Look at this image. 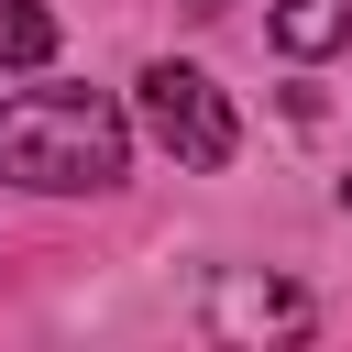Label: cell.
Masks as SVG:
<instances>
[{"mask_svg":"<svg viewBox=\"0 0 352 352\" xmlns=\"http://www.w3.org/2000/svg\"><path fill=\"white\" fill-rule=\"evenodd\" d=\"M187 11H231V0H187Z\"/></svg>","mask_w":352,"mask_h":352,"instance_id":"6","label":"cell"},{"mask_svg":"<svg viewBox=\"0 0 352 352\" xmlns=\"http://www.w3.org/2000/svg\"><path fill=\"white\" fill-rule=\"evenodd\" d=\"M143 132L187 165V176H209V165H231V143H242V121H231V99L198 77V66H143Z\"/></svg>","mask_w":352,"mask_h":352,"instance_id":"2","label":"cell"},{"mask_svg":"<svg viewBox=\"0 0 352 352\" xmlns=\"http://www.w3.org/2000/svg\"><path fill=\"white\" fill-rule=\"evenodd\" d=\"M220 319H231V330H297V319H308V297H297V286H231V297H220Z\"/></svg>","mask_w":352,"mask_h":352,"instance_id":"4","label":"cell"},{"mask_svg":"<svg viewBox=\"0 0 352 352\" xmlns=\"http://www.w3.org/2000/svg\"><path fill=\"white\" fill-rule=\"evenodd\" d=\"M44 55H55V11L0 0V66H44Z\"/></svg>","mask_w":352,"mask_h":352,"instance_id":"5","label":"cell"},{"mask_svg":"<svg viewBox=\"0 0 352 352\" xmlns=\"http://www.w3.org/2000/svg\"><path fill=\"white\" fill-rule=\"evenodd\" d=\"M132 154V121L99 99V88H22L0 110V176L11 187H44V198H77V187H110Z\"/></svg>","mask_w":352,"mask_h":352,"instance_id":"1","label":"cell"},{"mask_svg":"<svg viewBox=\"0 0 352 352\" xmlns=\"http://www.w3.org/2000/svg\"><path fill=\"white\" fill-rule=\"evenodd\" d=\"M275 44H286V55H330V44H352V0H275Z\"/></svg>","mask_w":352,"mask_h":352,"instance_id":"3","label":"cell"}]
</instances>
